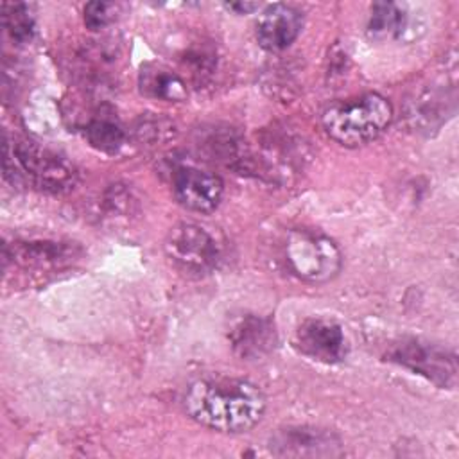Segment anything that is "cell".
<instances>
[{
	"label": "cell",
	"instance_id": "6da1fadb",
	"mask_svg": "<svg viewBox=\"0 0 459 459\" xmlns=\"http://www.w3.org/2000/svg\"><path fill=\"white\" fill-rule=\"evenodd\" d=\"M183 403L199 425L230 434L253 429L265 411L262 389L249 380L231 377L195 380L186 389Z\"/></svg>",
	"mask_w": 459,
	"mask_h": 459
},
{
	"label": "cell",
	"instance_id": "7a4b0ae2",
	"mask_svg": "<svg viewBox=\"0 0 459 459\" xmlns=\"http://www.w3.org/2000/svg\"><path fill=\"white\" fill-rule=\"evenodd\" d=\"M393 120V106L380 93L328 104L321 113L325 133L344 147H360L380 136Z\"/></svg>",
	"mask_w": 459,
	"mask_h": 459
},
{
	"label": "cell",
	"instance_id": "3957f363",
	"mask_svg": "<svg viewBox=\"0 0 459 459\" xmlns=\"http://www.w3.org/2000/svg\"><path fill=\"white\" fill-rule=\"evenodd\" d=\"M4 174L13 185L29 183L48 194H63L74 188L77 179L75 167L63 154L27 140L5 142Z\"/></svg>",
	"mask_w": 459,
	"mask_h": 459
},
{
	"label": "cell",
	"instance_id": "277c9868",
	"mask_svg": "<svg viewBox=\"0 0 459 459\" xmlns=\"http://www.w3.org/2000/svg\"><path fill=\"white\" fill-rule=\"evenodd\" d=\"M281 255L290 274L308 283H326L342 267V255L337 244L330 237L310 230L289 231Z\"/></svg>",
	"mask_w": 459,
	"mask_h": 459
},
{
	"label": "cell",
	"instance_id": "5b68a950",
	"mask_svg": "<svg viewBox=\"0 0 459 459\" xmlns=\"http://www.w3.org/2000/svg\"><path fill=\"white\" fill-rule=\"evenodd\" d=\"M163 249L172 264L185 273L206 274L221 262V246L215 235L195 222L174 224L167 231Z\"/></svg>",
	"mask_w": 459,
	"mask_h": 459
},
{
	"label": "cell",
	"instance_id": "8992f818",
	"mask_svg": "<svg viewBox=\"0 0 459 459\" xmlns=\"http://www.w3.org/2000/svg\"><path fill=\"white\" fill-rule=\"evenodd\" d=\"M389 360L411 369L416 375L425 377L439 387H454L457 378L455 355L446 348L421 341L402 339L394 342L387 353Z\"/></svg>",
	"mask_w": 459,
	"mask_h": 459
},
{
	"label": "cell",
	"instance_id": "52a82bcc",
	"mask_svg": "<svg viewBox=\"0 0 459 459\" xmlns=\"http://www.w3.org/2000/svg\"><path fill=\"white\" fill-rule=\"evenodd\" d=\"M79 246L54 238H22L4 244V267L13 264L23 271L50 273L72 265L79 258Z\"/></svg>",
	"mask_w": 459,
	"mask_h": 459
},
{
	"label": "cell",
	"instance_id": "ba28073f",
	"mask_svg": "<svg viewBox=\"0 0 459 459\" xmlns=\"http://www.w3.org/2000/svg\"><path fill=\"white\" fill-rule=\"evenodd\" d=\"M269 450L278 457H337L342 454V443L328 429L289 425L269 437Z\"/></svg>",
	"mask_w": 459,
	"mask_h": 459
},
{
	"label": "cell",
	"instance_id": "9c48e42d",
	"mask_svg": "<svg viewBox=\"0 0 459 459\" xmlns=\"http://www.w3.org/2000/svg\"><path fill=\"white\" fill-rule=\"evenodd\" d=\"M172 192L176 201L197 213L213 212L222 199V179L197 167H179L172 174Z\"/></svg>",
	"mask_w": 459,
	"mask_h": 459
},
{
	"label": "cell",
	"instance_id": "30bf717a",
	"mask_svg": "<svg viewBox=\"0 0 459 459\" xmlns=\"http://www.w3.org/2000/svg\"><path fill=\"white\" fill-rule=\"evenodd\" d=\"M296 348L308 359L323 364H337L348 353V342L342 328L321 317L305 319L294 335Z\"/></svg>",
	"mask_w": 459,
	"mask_h": 459
},
{
	"label": "cell",
	"instance_id": "8fae6325",
	"mask_svg": "<svg viewBox=\"0 0 459 459\" xmlns=\"http://www.w3.org/2000/svg\"><path fill=\"white\" fill-rule=\"evenodd\" d=\"M303 29V14L289 4L267 5L256 22L258 45L269 52L289 48Z\"/></svg>",
	"mask_w": 459,
	"mask_h": 459
},
{
	"label": "cell",
	"instance_id": "7c38bea8",
	"mask_svg": "<svg viewBox=\"0 0 459 459\" xmlns=\"http://www.w3.org/2000/svg\"><path fill=\"white\" fill-rule=\"evenodd\" d=\"M235 353L246 360H258L269 355L278 342L274 323L262 316H244L230 330Z\"/></svg>",
	"mask_w": 459,
	"mask_h": 459
},
{
	"label": "cell",
	"instance_id": "4fadbf2b",
	"mask_svg": "<svg viewBox=\"0 0 459 459\" xmlns=\"http://www.w3.org/2000/svg\"><path fill=\"white\" fill-rule=\"evenodd\" d=\"M138 86L145 97L154 100L181 102L188 95L186 82L174 70L158 63H147L142 66Z\"/></svg>",
	"mask_w": 459,
	"mask_h": 459
},
{
	"label": "cell",
	"instance_id": "5bb4252c",
	"mask_svg": "<svg viewBox=\"0 0 459 459\" xmlns=\"http://www.w3.org/2000/svg\"><path fill=\"white\" fill-rule=\"evenodd\" d=\"M411 16L407 11L393 2H377L371 5L368 20V34L375 39H402L409 34Z\"/></svg>",
	"mask_w": 459,
	"mask_h": 459
},
{
	"label": "cell",
	"instance_id": "9a60e30c",
	"mask_svg": "<svg viewBox=\"0 0 459 459\" xmlns=\"http://www.w3.org/2000/svg\"><path fill=\"white\" fill-rule=\"evenodd\" d=\"M86 138L97 151L115 154L124 145L126 133L122 126L109 115H97L86 126Z\"/></svg>",
	"mask_w": 459,
	"mask_h": 459
},
{
	"label": "cell",
	"instance_id": "2e32d148",
	"mask_svg": "<svg viewBox=\"0 0 459 459\" xmlns=\"http://www.w3.org/2000/svg\"><path fill=\"white\" fill-rule=\"evenodd\" d=\"M2 22L7 36L16 43H29L34 36V18L27 4L7 2L2 4Z\"/></svg>",
	"mask_w": 459,
	"mask_h": 459
},
{
	"label": "cell",
	"instance_id": "e0dca14e",
	"mask_svg": "<svg viewBox=\"0 0 459 459\" xmlns=\"http://www.w3.org/2000/svg\"><path fill=\"white\" fill-rule=\"evenodd\" d=\"M118 14V4L115 2H90L84 5L82 11V18H84V25L91 30H100L106 25H109L111 22H115Z\"/></svg>",
	"mask_w": 459,
	"mask_h": 459
},
{
	"label": "cell",
	"instance_id": "ac0fdd59",
	"mask_svg": "<svg viewBox=\"0 0 459 459\" xmlns=\"http://www.w3.org/2000/svg\"><path fill=\"white\" fill-rule=\"evenodd\" d=\"M226 7L237 14H249V13L256 11L260 7V4H256V2H230V4H226Z\"/></svg>",
	"mask_w": 459,
	"mask_h": 459
}]
</instances>
